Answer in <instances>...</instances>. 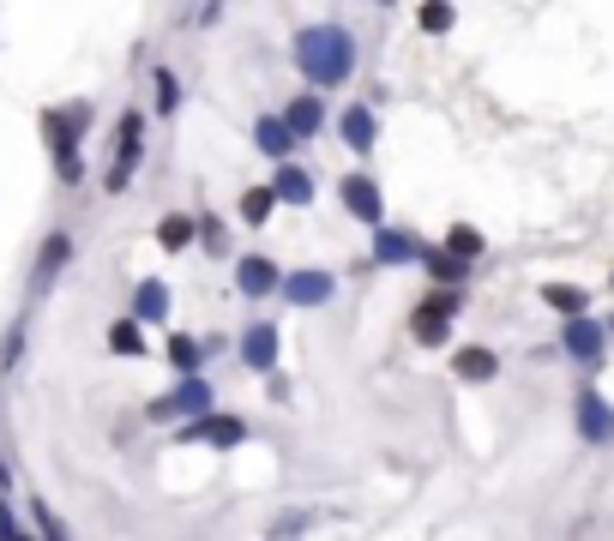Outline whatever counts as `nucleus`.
I'll use <instances>...</instances> for the list:
<instances>
[{
	"instance_id": "obj_14",
	"label": "nucleus",
	"mask_w": 614,
	"mask_h": 541,
	"mask_svg": "<svg viewBox=\"0 0 614 541\" xmlns=\"http://www.w3.org/2000/svg\"><path fill=\"white\" fill-rule=\"evenodd\" d=\"M66 259H73V235H66V229H54L49 241H42V253H37V270H30V289H37V295L54 284V277H61V265H66Z\"/></svg>"
},
{
	"instance_id": "obj_8",
	"label": "nucleus",
	"mask_w": 614,
	"mask_h": 541,
	"mask_svg": "<svg viewBox=\"0 0 614 541\" xmlns=\"http://www.w3.org/2000/svg\"><path fill=\"white\" fill-rule=\"evenodd\" d=\"M561 349H566V361H573V367H597L602 349H609V325H597L590 313H585V319H566Z\"/></svg>"
},
{
	"instance_id": "obj_33",
	"label": "nucleus",
	"mask_w": 614,
	"mask_h": 541,
	"mask_svg": "<svg viewBox=\"0 0 614 541\" xmlns=\"http://www.w3.org/2000/svg\"><path fill=\"white\" fill-rule=\"evenodd\" d=\"M0 541H30L25 529H18V517L7 512V500H0Z\"/></svg>"
},
{
	"instance_id": "obj_3",
	"label": "nucleus",
	"mask_w": 614,
	"mask_h": 541,
	"mask_svg": "<svg viewBox=\"0 0 614 541\" xmlns=\"http://www.w3.org/2000/svg\"><path fill=\"white\" fill-rule=\"evenodd\" d=\"M139 163H145V115L139 109H127V115H121V133H115V163H109L103 187L109 193H127V180H133V168Z\"/></svg>"
},
{
	"instance_id": "obj_19",
	"label": "nucleus",
	"mask_w": 614,
	"mask_h": 541,
	"mask_svg": "<svg viewBox=\"0 0 614 541\" xmlns=\"http://www.w3.org/2000/svg\"><path fill=\"white\" fill-rule=\"evenodd\" d=\"M133 319L139 325H163L170 319V289H163L158 277H145V284L133 289Z\"/></svg>"
},
{
	"instance_id": "obj_20",
	"label": "nucleus",
	"mask_w": 614,
	"mask_h": 541,
	"mask_svg": "<svg viewBox=\"0 0 614 541\" xmlns=\"http://www.w3.org/2000/svg\"><path fill=\"white\" fill-rule=\"evenodd\" d=\"M422 265H428V277H440V289H458L464 277H471V265H464V259H452V253H440V247H428V253H422Z\"/></svg>"
},
{
	"instance_id": "obj_9",
	"label": "nucleus",
	"mask_w": 614,
	"mask_h": 541,
	"mask_svg": "<svg viewBox=\"0 0 614 541\" xmlns=\"http://www.w3.org/2000/svg\"><path fill=\"white\" fill-rule=\"evenodd\" d=\"M236 289H241L248 301H265L272 289H284V270H277L265 253H241V259H236Z\"/></svg>"
},
{
	"instance_id": "obj_16",
	"label": "nucleus",
	"mask_w": 614,
	"mask_h": 541,
	"mask_svg": "<svg viewBox=\"0 0 614 541\" xmlns=\"http://www.w3.org/2000/svg\"><path fill=\"white\" fill-rule=\"evenodd\" d=\"M253 144H260L265 156H272L277 168L289 163V151H296V139H289V127H284V115H260L253 121Z\"/></svg>"
},
{
	"instance_id": "obj_4",
	"label": "nucleus",
	"mask_w": 614,
	"mask_h": 541,
	"mask_svg": "<svg viewBox=\"0 0 614 541\" xmlns=\"http://www.w3.org/2000/svg\"><path fill=\"white\" fill-rule=\"evenodd\" d=\"M211 415V379H181V386L170 391V398L151 403V422H205Z\"/></svg>"
},
{
	"instance_id": "obj_6",
	"label": "nucleus",
	"mask_w": 614,
	"mask_h": 541,
	"mask_svg": "<svg viewBox=\"0 0 614 541\" xmlns=\"http://www.w3.org/2000/svg\"><path fill=\"white\" fill-rule=\"evenodd\" d=\"M573 427H578V439H585V445H609V439H614V410L602 403L597 386H578V398H573Z\"/></svg>"
},
{
	"instance_id": "obj_15",
	"label": "nucleus",
	"mask_w": 614,
	"mask_h": 541,
	"mask_svg": "<svg viewBox=\"0 0 614 541\" xmlns=\"http://www.w3.org/2000/svg\"><path fill=\"white\" fill-rule=\"evenodd\" d=\"M452 374L464 379V386H488V379L500 374V355H494V349H483V343H476V349H458V355H452Z\"/></svg>"
},
{
	"instance_id": "obj_21",
	"label": "nucleus",
	"mask_w": 614,
	"mask_h": 541,
	"mask_svg": "<svg viewBox=\"0 0 614 541\" xmlns=\"http://www.w3.org/2000/svg\"><path fill=\"white\" fill-rule=\"evenodd\" d=\"M199 355H205V343H193V337H170V361H175V374L181 379H199Z\"/></svg>"
},
{
	"instance_id": "obj_23",
	"label": "nucleus",
	"mask_w": 614,
	"mask_h": 541,
	"mask_svg": "<svg viewBox=\"0 0 614 541\" xmlns=\"http://www.w3.org/2000/svg\"><path fill=\"white\" fill-rule=\"evenodd\" d=\"M483 247H488V241L471 229V223H458V229L446 235V253H452V259H464V265H471V259H483Z\"/></svg>"
},
{
	"instance_id": "obj_28",
	"label": "nucleus",
	"mask_w": 614,
	"mask_h": 541,
	"mask_svg": "<svg viewBox=\"0 0 614 541\" xmlns=\"http://www.w3.org/2000/svg\"><path fill=\"white\" fill-rule=\"evenodd\" d=\"M272 205H277V193H272V187H253V193L241 199V223H253V229H260V223L272 217Z\"/></svg>"
},
{
	"instance_id": "obj_25",
	"label": "nucleus",
	"mask_w": 614,
	"mask_h": 541,
	"mask_svg": "<svg viewBox=\"0 0 614 541\" xmlns=\"http://www.w3.org/2000/svg\"><path fill=\"white\" fill-rule=\"evenodd\" d=\"M109 349H115V355H145V331H139V319L109 325Z\"/></svg>"
},
{
	"instance_id": "obj_11",
	"label": "nucleus",
	"mask_w": 614,
	"mask_h": 541,
	"mask_svg": "<svg viewBox=\"0 0 614 541\" xmlns=\"http://www.w3.org/2000/svg\"><path fill=\"white\" fill-rule=\"evenodd\" d=\"M422 253H428V247L410 229H392V223L374 229V265H422Z\"/></svg>"
},
{
	"instance_id": "obj_30",
	"label": "nucleus",
	"mask_w": 614,
	"mask_h": 541,
	"mask_svg": "<svg viewBox=\"0 0 614 541\" xmlns=\"http://www.w3.org/2000/svg\"><path fill=\"white\" fill-rule=\"evenodd\" d=\"M422 30H428V37H446V30H452L458 25V13H452V7H422Z\"/></svg>"
},
{
	"instance_id": "obj_10",
	"label": "nucleus",
	"mask_w": 614,
	"mask_h": 541,
	"mask_svg": "<svg viewBox=\"0 0 614 541\" xmlns=\"http://www.w3.org/2000/svg\"><path fill=\"white\" fill-rule=\"evenodd\" d=\"M277 343H284V337H277V325H248V331H241V343H236V355H241V367H253V374H272L277 367Z\"/></svg>"
},
{
	"instance_id": "obj_27",
	"label": "nucleus",
	"mask_w": 614,
	"mask_h": 541,
	"mask_svg": "<svg viewBox=\"0 0 614 541\" xmlns=\"http://www.w3.org/2000/svg\"><path fill=\"white\" fill-rule=\"evenodd\" d=\"M151 85H158V115H175V109H181V78H175L170 66H158Z\"/></svg>"
},
{
	"instance_id": "obj_17",
	"label": "nucleus",
	"mask_w": 614,
	"mask_h": 541,
	"mask_svg": "<svg viewBox=\"0 0 614 541\" xmlns=\"http://www.w3.org/2000/svg\"><path fill=\"white\" fill-rule=\"evenodd\" d=\"M272 193H277V205H314V175L296 168V163H284L272 175Z\"/></svg>"
},
{
	"instance_id": "obj_7",
	"label": "nucleus",
	"mask_w": 614,
	"mask_h": 541,
	"mask_svg": "<svg viewBox=\"0 0 614 541\" xmlns=\"http://www.w3.org/2000/svg\"><path fill=\"white\" fill-rule=\"evenodd\" d=\"M338 295V277L319 265H301V270H284V301L289 307H326Z\"/></svg>"
},
{
	"instance_id": "obj_34",
	"label": "nucleus",
	"mask_w": 614,
	"mask_h": 541,
	"mask_svg": "<svg viewBox=\"0 0 614 541\" xmlns=\"http://www.w3.org/2000/svg\"><path fill=\"white\" fill-rule=\"evenodd\" d=\"M609 331H614V325H609Z\"/></svg>"
},
{
	"instance_id": "obj_29",
	"label": "nucleus",
	"mask_w": 614,
	"mask_h": 541,
	"mask_svg": "<svg viewBox=\"0 0 614 541\" xmlns=\"http://www.w3.org/2000/svg\"><path fill=\"white\" fill-rule=\"evenodd\" d=\"M458 307H464V289H434V295L422 301V313H440V319H452Z\"/></svg>"
},
{
	"instance_id": "obj_12",
	"label": "nucleus",
	"mask_w": 614,
	"mask_h": 541,
	"mask_svg": "<svg viewBox=\"0 0 614 541\" xmlns=\"http://www.w3.org/2000/svg\"><path fill=\"white\" fill-rule=\"evenodd\" d=\"M338 133H343V144H350L355 156H367V151L379 144V115H374L367 103H350V109L338 115Z\"/></svg>"
},
{
	"instance_id": "obj_26",
	"label": "nucleus",
	"mask_w": 614,
	"mask_h": 541,
	"mask_svg": "<svg viewBox=\"0 0 614 541\" xmlns=\"http://www.w3.org/2000/svg\"><path fill=\"white\" fill-rule=\"evenodd\" d=\"M410 331H416V343H428V349H440L446 337H452V325L440 319V313H422L416 307V319H410Z\"/></svg>"
},
{
	"instance_id": "obj_32",
	"label": "nucleus",
	"mask_w": 614,
	"mask_h": 541,
	"mask_svg": "<svg viewBox=\"0 0 614 541\" xmlns=\"http://www.w3.org/2000/svg\"><path fill=\"white\" fill-rule=\"evenodd\" d=\"M30 517H37V529H42V541H66V536H61V524H54V512H49V505H42V500H37V505H30Z\"/></svg>"
},
{
	"instance_id": "obj_24",
	"label": "nucleus",
	"mask_w": 614,
	"mask_h": 541,
	"mask_svg": "<svg viewBox=\"0 0 614 541\" xmlns=\"http://www.w3.org/2000/svg\"><path fill=\"white\" fill-rule=\"evenodd\" d=\"M542 301H549L554 313H566V319H585V289H566V284H549V289H542Z\"/></svg>"
},
{
	"instance_id": "obj_5",
	"label": "nucleus",
	"mask_w": 614,
	"mask_h": 541,
	"mask_svg": "<svg viewBox=\"0 0 614 541\" xmlns=\"http://www.w3.org/2000/svg\"><path fill=\"white\" fill-rule=\"evenodd\" d=\"M338 199H343V211H350L355 223H367V229H386V193H379L374 175H343V180H338Z\"/></svg>"
},
{
	"instance_id": "obj_18",
	"label": "nucleus",
	"mask_w": 614,
	"mask_h": 541,
	"mask_svg": "<svg viewBox=\"0 0 614 541\" xmlns=\"http://www.w3.org/2000/svg\"><path fill=\"white\" fill-rule=\"evenodd\" d=\"M181 439H211V445H241V439H248V422H236V415H205V422L181 427Z\"/></svg>"
},
{
	"instance_id": "obj_31",
	"label": "nucleus",
	"mask_w": 614,
	"mask_h": 541,
	"mask_svg": "<svg viewBox=\"0 0 614 541\" xmlns=\"http://www.w3.org/2000/svg\"><path fill=\"white\" fill-rule=\"evenodd\" d=\"M199 235H205V253H229V241H223V223H217V217H199Z\"/></svg>"
},
{
	"instance_id": "obj_13",
	"label": "nucleus",
	"mask_w": 614,
	"mask_h": 541,
	"mask_svg": "<svg viewBox=\"0 0 614 541\" xmlns=\"http://www.w3.org/2000/svg\"><path fill=\"white\" fill-rule=\"evenodd\" d=\"M284 127H289V139H314L319 127H326V103H319L314 90H301V97H289L284 103Z\"/></svg>"
},
{
	"instance_id": "obj_22",
	"label": "nucleus",
	"mask_w": 614,
	"mask_h": 541,
	"mask_svg": "<svg viewBox=\"0 0 614 541\" xmlns=\"http://www.w3.org/2000/svg\"><path fill=\"white\" fill-rule=\"evenodd\" d=\"M193 235H199V223H193V217H163V223H158L163 253H181V247H193Z\"/></svg>"
},
{
	"instance_id": "obj_1",
	"label": "nucleus",
	"mask_w": 614,
	"mask_h": 541,
	"mask_svg": "<svg viewBox=\"0 0 614 541\" xmlns=\"http://www.w3.org/2000/svg\"><path fill=\"white\" fill-rule=\"evenodd\" d=\"M289 54H296L301 78H308L314 90H338L343 78L355 73V37L343 25H308Z\"/></svg>"
},
{
	"instance_id": "obj_2",
	"label": "nucleus",
	"mask_w": 614,
	"mask_h": 541,
	"mask_svg": "<svg viewBox=\"0 0 614 541\" xmlns=\"http://www.w3.org/2000/svg\"><path fill=\"white\" fill-rule=\"evenodd\" d=\"M91 121V103H73V109H49L42 115V133H49V151H54V175L66 187H79L85 180V163H79V133Z\"/></svg>"
}]
</instances>
